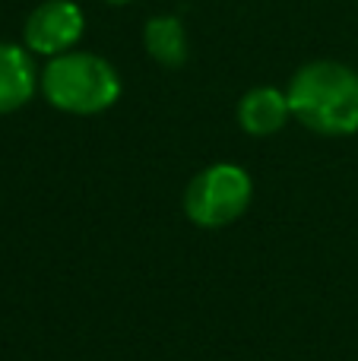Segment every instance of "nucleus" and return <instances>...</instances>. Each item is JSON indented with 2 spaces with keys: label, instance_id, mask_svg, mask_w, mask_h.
Listing matches in <instances>:
<instances>
[{
  "label": "nucleus",
  "instance_id": "8",
  "mask_svg": "<svg viewBox=\"0 0 358 361\" xmlns=\"http://www.w3.org/2000/svg\"><path fill=\"white\" fill-rule=\"evenodd\" d=\"M105 4H111V6H124V4H130V0H105Z\"/></svg>",
  "mask_w": 358,
  "mask_h": 361
},
{
  "label": "nucleus",
  "instance_id": "7",
  "mask_svg": "<svg viewBox=\"0 0 358 361\" xmlns=\"http://www.w3.org/2000/svg\"><path fill=\"white\" fill-rule=\"evenodd\" d=\"M143 44L162 67H181L187 61V35L178 16H152L143 25Z\"/></svg>",
  "mask_w": 358,
  "mask_h": 361
},
{
  "label": "nucleus",
  "instance_id": "2",
  "mask_svg": "<svg viewBox=\"0 0 358 361\" xmlns=\"http://www.w3.org/2000/svg\"><path fill=\"white\" fill-rule=\"evenodd\" d=\"M42 92L54 108L67 114H99L121 95L118 70L99 54L67 51L51 57L42 73Z\"/></svg>",
  "mask_w": 358,
  "mask_h": 361
},
{
  "label": "nucleus",
  "instance_id": "4",
  "mask_svg": "<svg viewBox=\"0 0 358 361\" xmlns=\"http://www.w3.org/2000/svg\"><path fill=\"white\" fill-rule=\"evenodd\" d=\"M25 48L35 54H67L82 38V10L73 0H44L25 19Z\"/></svg>",
  "mask_w": 358,
  "mask_h": 361
},
{
  "label": "nucleus",
  "instance_id": "6",
  "mask_svg": "<svg viewBox=\"0 0 358 361\" xmlns=\"http://www.w3.org/2000/svg\"><path fill=\"white\" fill-rule=\"evenodd\" d=\"M35 92V67L16 44L0 42V114L23 108Z\"/></svg>",
  "mask_w": 358,
  "mask_h": 361
},
{
  "label": "nucleus",
  "instance_id": "5",
  "mask_svg": "<svg viewBox=\"0 0 358 361\" xmlns=\"http://www.w3.org/2000/svg\"><path fill=\"white\" fill-rule=\"evenodd\" d=\"M289 114H292L289 95L273 86H257V89H251V92H245V99H241L238 124L245 127V133H251V137H270V133L283 130Z\"/></svg>",
  "mask_w": 358,
  "mask_h": 361
},
{
  "label": "nucleus",
  "instance_id": "3",
  "mask_svg": "<svg viewBox=\"0 0 358 361\" xmlns=\"http://www.w3.org/2000/svg\"><path fill=\"white\" fill-rule=\"evenodd\" d=\"M251 203V178L238 165H209L190 180L184 193V209L203 228H222L235 222Z\"/></svg>",
  "mask_w": 358,
  "mask_h": 361
},
{
  "label": "nucleus",
  "instance_id": "1",
  "mask_svg": "<svg viewBox=\"0 0 358 361\" xmlns=\"http://www.w3.org/2000/svg\"><path fill=\"white\" fill-rule=\"evenodd\" d=\"M289 108L308 130L349 137L358 130V73L346 63H304L289 82Z\"/></svg>",
  "mask_w": 358,
  "mask_h": 361
}]
</instances>
